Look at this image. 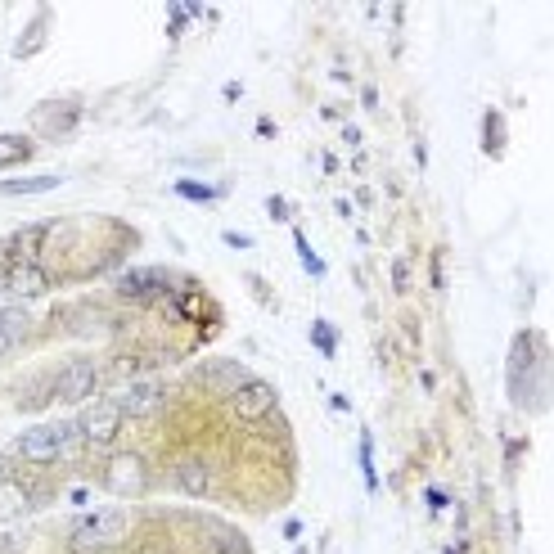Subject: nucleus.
Returning <instances> with one entry per match:
<instances>
[{
  "mask_svg": "<svg viewBox=\"0 0 554 554\" xmlns=\"http://www.w3.org/2000/svg\"><path fill=\"white\" fill-rule=\"evenodd\" d=\"M127 532V514L122 509H95V514L73 523V550H95V545H118Z\"/></svg>",
  "mask_w": 554,
  "mask_h": 554,
  "instance_id": "1",
  "label": "nucleus"
},
{
  "mask_svg": "<svg viewBox=\"0 0 554 554\" xmlns=\"http://www.w3.org/2000/svg\"><path fill=\"white\" fill-rule=\"evenodd\" d=\"M73 433H77V424H37L19 437V455L32 464H50L64 455V446L73 442Z\"/></svg>",
  "mask_w": 554,
  "mask_h": 554,
  "instance_id": "2",
  "label": "nucleus"
},
{
  "mask_svg": "<svg viewBox=\"0 0 554 554\" xmlns=\"http://www.w3.org/2000/svg\"><path fill=\"white\" fill-rule=\"evenodd\" d=\"M122 419L127 415L118 410V401H95V406L77 419V433H82L91 446H109L113 437L122 433Z\"/></svg>",
  "mask_w": 554,
  "mask_h": 554,
  "instance_id": "3",
  "label": "nucleus"
},
{
  "mask_svg": "<svg viewBox=\"0 0 554 554\" xmlns=\"http://www.w3.org/2000/svg\"><path fill=\"white\" fill-rule=\"evenodd\" d=\"M104 482H109L113 496H140V491L149 487V469H145V460H140L136 451H122V455H113V460H109Z\"/></svg>",
  "mask_w": 554,
  "mask_h": 554,
  "instance_id": "4",
  "label": "nucleus"
},
{
  "mask_svg": "<svg viewBox=\"0 0 554 554\" xmlns=\"http://www.w3.org/2000/svg\"><path fill=\"white\" fill-rule=\"evenodd\" d=\"M95 379H100V370H95V361H86V356H77V361H68L64 370H59L55 379V397L59 401H86L95 392Z\"/></svg>",
  "mask_w": 554,
  "mask_h": 554,
  "instance_id": "5",
  "label": "nucleus"
},
{
  "mask_svg": "<svg viewBox=\"0 0 554 554\" xmlns=\"http://www.w3.org/2000/svg\"><path fill=\"white\" fill-rule=\"evenodd\" d=\"M163 401H167V392H163V383H154V379L127 383V388L118 392V410H122V415H131V419L158 415V410H163Z\"/></svg>",
  "mask_w": 554,
  "mask_h": 554,
  "instance_id": "6",
  "label": "nucleus"
},
{
  "mask_svg": "<svg viewBox=\"0 0 554 554\" xmlns=\"http://www.w3.org/2000/svg\"><path fill=\"white\" fill-rule=\"evenodd\" d=\"M230 410H235V419H244V424H253V419L271 415L275 410V388L262 379H248L244 388L230 392Z\"/></svg>",
  "mask_w": 554,
  "mask_h": 554,
  "instance_id": "7",
  "label": "nucleus"
},
{
  "mask_svg": "<svg viewBox=\"0 0 554 554\" xmlns=\"http://www.w3.org/2000/svg\"><path fill=\"white\" fill-rule=\"evenodd\" d=\"M194 379H199L203 388H212V392H235V388H244V383H248V370L239 361H208V365L194 370Z\"/></svg>",
  "mask_w": 554,
  "mask_h": 554,
  "instance_id": "8",
  "label": "nucleus"
},
{
  "mask_svg": "<svg viewBox=\"0 0 554 554\" xmlns=\"http://www.w3.org/2000/svg\"><path fill=\"white\" fill-rule=\"evenodd\" d=\"M46 289H50V275L41 271L37 262H32V266H10V275H5V293H10V298H41Z\"/></svg>",
  "mask_w": 554,
  "mask_h": 554,
  "instance_id": "9",
  "label": "nucleus"
},
{
  "mask_svg": "<svg viewBox=\"0 0 554 554\" xmlns=\"http://www.w3.org/2000/svg\"><path fill=\"white\" fill-rule=\"evenodd\" d=\"M50 235V226H28V230H19V235L5 244V257H10L14 266H32L37 262V253H41V239Z\"/></svg>",
  "mask_w": 554,
  "mask_h": 554,
  "instance_id": "10",
  "label": "nucleus"
},
{
  "mask_svg": "<svg viewBox=\"0 0 554 554\" xmlns=\"http://www.w3.org/2000/svg\"><path fill=\"white\" fill-rule=\"evenodd\" d=\"M176 487H181L185 496H208V487H212V473H208V464H203L199 455H190V460H181V464H176Z\"/></svg>",
  "mask_w": 554,
  "mask_h": 554,
  "instance_id": "11",
  "label": "nucleus"
},
{
  "mask_svg": "<svg viewBox=\"0 0 554 554\" xmlns=\"http://www.w3.org/2000/svg\"><path fill=\"white\" fill-rule=\"evenodd\" d=\"M32 509V496L23 482H0V523H10V518H23Z\"/></svg>",
  "mask_w": 554,
  "mask_h": 554,
  "instance_id": "12",
  "label": "nucleus"
},
{
  "mask_svg": "<svg viewBox=\"0 0 554 554\" xmlns=\"http://www.w3.org/2000/svg\"><path fill=\"white\" fill-rule=\"evenodd\" d=\"M158 289H163V275L158 271H127L118 280L122 298H149V293H158Z\"/></svg>",
  "mask_w": 554,
  "mask_h": 554,
  "instance_id": "13",
  "label": "nucleus"
},
{
  "mask_svg": "<svg viewBox=\"0 0 554 554\" xmlns=\"http://www.w3.org/2000/svg\"><path fill=\"white\" fill-rule=\"evenodd\" d=\"M73 122H77L73 104H46V109H37V127H46L50 136H64V131H73Z\"/></svg>",
  "mask_w": 554,
  "mask_h": 554,
  "instance_id": "14",
  "label": "nucleus"
},
{
  "mask_svg": "<svg viewBox=\"0 0 554 554\" xmlns=\"http://www.w3.org/2000/svg\"><path fill=\"white\" fill-rule=\"evenodd\" d=\"M46 23H50V19H46V10H41L37 19H32V28L23 32V41L14 46V59H32L41 46H46Z\"/></svg>",
  "mask_w": 554,
  "mask_h": 554,
  "instance_id": "15",
  "label": "nucleus"
},
{
  "mask_svg": "<svg viewBox=\"0 0 554 554\" xmlns=\"http://www.w3.org/2000/svg\"><path fill=\"white\" fill-rule=\"evenodd\" d=\"M59 190V176H23V181H0V194H50Z\"/></svg>",
  "mask_w": 554,
  "mask_h": 554,
  "instance_id": "16",
  "label": "nucleus"
},
{
  "mask_svg": "<svg viewBox=\"0 0 554 554\" xmlns=\"http://www.w3.org/2000/svg\"><path fill=\"white\" fill-rule=\"evenodd\" d=\"M28 325H32V316L23 307H10V302H0V334H10L14 343H19L23 334H28Z\"/></svg>",
  "mask_w": 554,
  "mask_h": 554,
  "instance_id": "17",
  "label": "nucleus"
},
{
  "mask_svg": "<svg viewBox=\"0 0 554 554\" xmlns=\"http://www.w3.org/2000/svg\"><path fill=\"white\" fill-rule=\"evenodd\" d=\"M32 158V140L28 136H0V167H14Z\"/></svg>",
  "mask_w": 554,
  "mask_h": 554,
  "instance_id": "18",
  "label": "nucleus"
},
{
  "mask_svg": "<svg viewBox=\"0 0 554 554\" xmlns=\"http://www.w3.org/2000/svg\"><path fill=\"white\" fill-rule=\"evenodd\" d=\"M482 127H487V154H500L505 149V122H500V113H487Z\"/></svg>",
  "mask_w": 554,
  "mask_h": 554,
  "instance_id": "19",
  "label": "nucleus"
},
{
  "mask_svg": "<svg viewBox=\"0 0 554 554\" xmlns=\"http://www.w3.org/2000/svg\"><path fill=\"white\" fill-rule=\"evenodd\" d=\"M176 194H181V199H194V203H212L221 190H212V185H194V181H176Z\"/></svg>",
  "mask_w": 554,
  "mask_h": 554,
  "instance_id": "20",
  "label": "nucleus"
},
{
  "mask_svg": "<svg viewBox=\"0 0 554 554\" xmlns=\"http://www.w3.org/2000/svg\"><path fill=\"white\" fill-rule=\"evenodd\" d=\"M311 343H316V347H320V352H325V356H334L338 338H334V329H329L325 320H316V325H311Z\"/></svg>",
  "mask_w": 554,
  "mask_h": 554,
  "instance_id": "21",
  "label": "nucleus"
},
{
  "mask_svg": "<svg viewBox=\"0 0 554 554\" xmlns=\"http://www.w3.org/2000/svg\"><path fill=\"white\" fill-rule=\"evenodd\" d=\"M293 244H298V257H302V266H307V271H311V275H316V280H320V275H325V262H320V257L311 253V244H307V239H302V235L293 239Z\"/></svg>",
  "mask_w": 554,
  "mask_h": 554,
  "instance_id": "22",
  "label": "nucleus"
},
{
  "mask_svg": "<svg viewBox=\"0 0 554 554\" xmlns=\"http://www.w3.org/2000/svg\"><path fill=\"white\" fill-rule=\"evenodd\" d=\"M361 473H365V487H379V473H374V460H370V437H361Z\"/></svg>",
  "mask_w": 554,
  "mask_h": 554,
  "instance_id": "23",
  "label": "nucleus"
},
{
  "mask_svg": "<svg viewBox=\"0 0 554 554\" xmlns=\"http://www.w3.org/2000/svg\"><path fill=\"white\" fill-rule=\"evenodd\" d=\"M392 284H397V293L410 289V266L406 262H392Z\"/></svg>",
  "mask_w": 554,
  "mask_h": 554,
  "instance_id": "24",
  "label": "nucleus"
},
{
  "mask_svg": "<svg viewBox=\"0 0 554 554\" xmlns=\"http://www.w3.org/2000/svg\"><path fill=\"white\" fill-rule=\"evenodd\" d=\"M266 208H271V217H275V221H289V203H284V199H271Z\"/></svg>",
  "mask_w": 554,
  "mask_h": 554,
  "instance_id": "25",
  "label": "nucleus"
},
{
  "mask_svg": "<svg viewBox=\"0 0 554 554\" xmlns=\"http://www.w3.org/2000/svg\"><path fill=\"white\" fill-rule=\"evenodd\" d=\"M226 244H230V248H253V239L239 235V230H226Z\"/></svg>",
  "mask_w": 554,
  "mask_h": 554,
  "instance_id": "26",
  "label": "nucleus"
},
{
  "mask_svg": "<svg viewBox=\"0 0 554 554\" xmlns=\"http://www.w3.org/2000/svg\"><path fill=\"white\" fill-rule=\"evenodd\" d=\"M10 347H14V338H10V334H0V352H10Z\"/></svg>",
  "mask_w": 554,
  "mask_h": 554,
  "instance_id": "27",
  "label": "nucleus"
},
{
  "mask_svg": "<svg viewBox=\"0 0 554 554\" xmlns=\"http://www.w3.org/2000/svg\"><path fill=\"white\" fill-rule=\"evenodd\" d=\"M0 482H5V460H0Z\"/></svg>",
  "mask_w": 554,
  "mask_h": 554,
  "instance_id": "28",
  "label": "nucleus"
}]
</instances>
